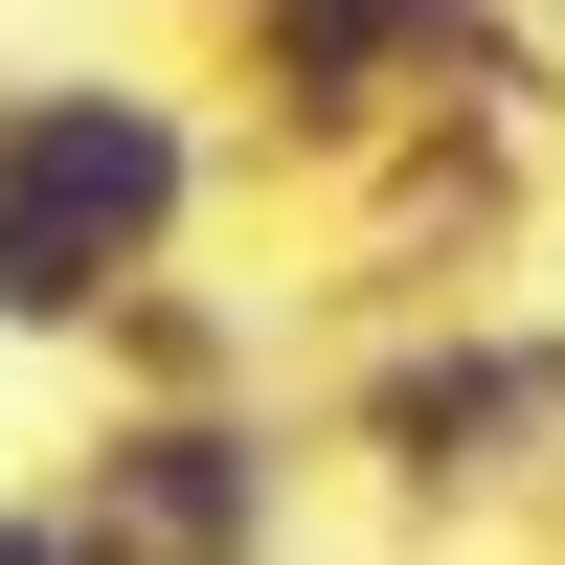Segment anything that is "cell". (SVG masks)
<instances>
[{
    "mask_svg": "<svg viewBox=\"0 0 565 565\" xmlns=\"http://www.w3.org/2000/svg\"><path fill=\"white\" fill-rule=\"evenodd\" d=\"M204 204H226V114H204V68L0 45V340H23V362H68L114 271L204 249Z\"/></svg>",
    "mask_w": 565,
    "mask_h": 565,
    "instance_id": "1",
    "label": "cell"
},
{
    "mask_svg": "<svg viewBox=\"0 0 565 565\" xmlns=\"http://www.w3.org/2000/svg\"><path fill=\"white\" fill-rule=\"evenodd\" d=\"M430 90L565 114V68H543L521 0H204V114H226V159H271V181H340L362 136L430 114Z\"/></svg>",
    "mask_w": 565,
    "mask_h": 565,
    "instance_id": "2",
    "label": "cell"
},
{
    "mask_svg": "<svg viewBox=\"0 0 565 565\" xmlns=\"http://www.w3.org/2000/svg\"><path fill=\"white\" fill-rule=\"evenodd\" d=\"M317 452H362L385 521H498V498H543L565 476V317H476V295L362 317Z\"/></svg>",
    "mask_w": 565,
    "mask_h": 565,
    "instance_id": "3",
    "label": "cell"
},
{
    "mask_svg": "<svg viewBox=\"0 0 565 565\" xmlns=\"http://www.w3.org/2000/svg\"><path fill=\"white\" fill-rule=\"evenodd\" d=\"M45 498H68V565H249L317 521V430L271 385H90Z\"/></svg>",
    "mask_w": 565,
    "mask_h": 565,
    "instance_id": "4",
    "label": "cell"
},
{
    "mask_svg": "<svg viewBox=\"0 0 565 565\" xmlns=\"http://www.w3.org/2000/svg\"><path fill=\"white\" fill-rule=\"evenodd\" d=\"M90 385H271V295L249 271H204V249H159V271H114L90 295Z\"/></svg>",
    "mask_w": 565,
    "mask_h": 565,
    "instance_id": "5",
    "label": "cell"
},
{
    "mask_svg": "<svg viewBox=\"0 0 565 565\" xmlns=\"http://www.w3.org/2000/svg\"><path fill=\"white\" fill-rule=\"evenodd\" d=\"M0 565H68V498H0Z\"/></svg>",
    "mask_w": 565,
    "mask_h": 565,
    "instance_id": "6",
    "label": "cell"
},
{
    "mask_svg": "<svg viewBox=\"0 0 565 565\" xmlns=\"http://www.w3.org/2000/svg\"><path fill=\"white\" fill-rule=\"evenodd\" d=\"M521 521H543V543H565V476H543V498H521Z\"/></svg>",
    "mask_w": 565,
    "mask_h": 565,
    "instance_id": "7",
    "label": "cell"
},
{
    "mask_svg": "<svg viewBox=\"0 0 565 565\" xmlns=\"http://www.w3.org/2000/svg\"><path fill=\"white\" fill-rule=\"evenodd\" d=\"M181 23H204V0H181Z\"/></svg>",
    "mask_w": 565,
    "mask_h": 565,
    "instance_id": "8",
    "label": "cell"
}]
</instances>
